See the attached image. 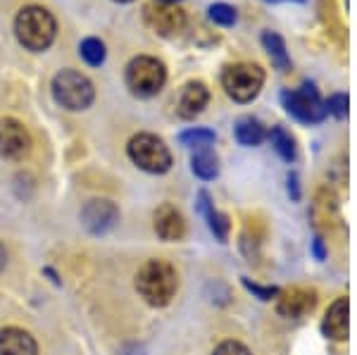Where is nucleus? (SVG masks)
<instances>
[{"label":"nucleus","instance_id":"f257e3e1","mask_svg":"<svg viewBox=\"0 0 357 355\" xmlns=\"http://www.w3.org/2000/svg\"><path fill=\"white\" fill-rule=\"evenodd\" d=\"M15 36L31 53H43L53 45L57 36V22L45 8L29 5L22 8L15 20Z\"/></svg>","mask_w":357,"mask_h":355},{"label":"nucleus","instance_id":"f03ea898","mask_svg":"<svg viewBox=\"0 0 357 355\" xmlns=\"http://www.w3.org/2000/svg\"><path fill=\"white\" fill-rule=\"evenodd\" d=\"M176 270L167 260H148L136 274V291L148 305L162 308L176 294Z\"/></svg>","mask_w":357,"mask_h":355},{"label":"nucleus","instance_id":"7ed1b4c3","mask_svg":"<svg viewBox=\"0 0 357 355\" xmlns=\"http://www.w3.org/2000/svg\"><path fill=\"white\" fill-rule=\"evenodd\" d=\"M53 98L60 107H65L69 112H82L86 107H91V103L96 98V89L91 84L89 77H84L82 72L74 70H62L53 77Z\"/></svg>","mask_w":357,"mask_h":355},{"label":"nucleus","instance_id":"20e7f679","mask_svg":"<svg viewBox=\"0 0 357 355\" xmlns=\"http://www.w3.org/2000/svg\"><path fill=\"white\" fill-rule=\"evenodd\" d=\"M167 82V70L158 57L138 55L126 67V86L138 98H151L160 93Z\"/></svg>","mask_w":357,"mask_h":355},{"label":"nucleus","instance_id":"39448f33","mask_svg":"<svg viewBox=\"0 0 357 355\" xmlns=\"http://www.w3.org/2000/svg\"><path fill=\"white\" fill-rule=\"evenodd\" d=\"M126 153H129L131 163L136 165L138 169L151 172V174H165L167 169L172 167V153L169 148L165 146L162 139L153 134H138L129 141L126 146Z\"/></svg>","mask_w":357,"mask_h":355},{"label":"nucleus","instance_id":"423d86ee","mask_svg":"<svg viewBox=\"0 0 357 355\" xmlns=\"http://www.w3.org/2000/svg\"><path fill=\"white\" fill-rule=\"evenodd\" d=\"M222 86L229 93V98L236 103H250L264 86V72L262 67L250 65V62H238L229 65L222 72Z\"/></svg>","mask_w":357,"mask_h":355},{"label":"nucleus","instance_id":"0eeeda50","mask_svg":"<svg viewBox=\"0 0 357 355\" xmlns=\"http://www.w3.org/2000/svg\"><path fill=\"white\" fill-rule=\"evenodd\" d=\"M281 100H284V107L289 110V114L305 124L321 122L326 117V103L319 98L312 84H303L296 91H286Z\"/></svg>","mask_w":357,"mask_h":355},{"label":"nucleus","instance_id":"6e6552de","mask_svg":"<svg viewBox=\"0 0 357 355\" xmlns=\"http://www.w3.org/2000/svg\"><path fill=\"white\" fill-rule=\"evenodd\" d=\"M31 151V136L24 124L13 117L0 119V158L5 160H24Z\"/></svg>","mask_w":357,"mask_h":355},{"label":"nucleus","instance_id":"1a4fd4ad","mask_svg":"<svg viewBox=\"0 0 357 355\" xmlns=\"http://www.w3.org/2000/svg\"><path fill=\"white\" fill-rule=\"evenodd\" d=\"M146 24L155 33H160V36H174V33H178L186 27V13L181 8H176V5H167V3L148 5Z\"/></svg>","mask_w":357,"mask_h":355},{"label":"nucleus","instance_id":"9d476101","mask_svg":"<svg viewBox=\"0 0 357 355\" xmlns=\"http://www.w3.org/2000/svg\"><path fill=\"white\" fill-rule=\"evenodd\" d=\"M117 217H119L117 205L105 198H93L84 205L82 225L86 227V232H91V234H105L114 227Z\"/></svg>","mask_w":357,"mask_h":355},{"label":"nucleus","instance_id":"9b49d317","mask_svg":"<svg viewBox=\"0 0 357 355\" xmlns=\"http://www.w3.org/2000/svg\"><path fill=\"white\" fill-rule=\"evenodd\" d=\"M207 103H210V91H207V86L203 82H191L183 86L181 93H178L176 112H178V117H183V119H193L205 110Z\"/></svg>","mask_w":357,"mask_h":355},{"label":"nucleus","instance_id":"f8f14e48","mask_svg":"<svg viewBox=\"0 0 357 355\" xmlns=\"http://www.w3.org/2000/svg\"><path fill=\"white\" fill-rule=\"evenodd\" d=\"M155 232H158V236L162 241H178V239H183V234H186L183 215L169 203L160 205L158 213H155Z\"/></svg>","mask_w":357,"mask_h":355},{"label":"nucleus","instance_id":"ddd939ff","mask_svg":"<svg viewBox=\"0 0 357 355\" xmlns=\"http://www.w3.org/2000/svg\"><path fill=\"white\" fill-rule=\"evenodd\" d=\"M317 305V294L314 291H307V289H291V291H284L279 299V305H276V310H279L284 317H303V315L312 312Z\"/></svg>","mask_w":357,"mask_h":355},{"label":"nucleus","instance_id":"4468645a","mask_svg":"<svg viewBox=\"0 0 357 355\" xmlns=\"http://www.w3.org/2000/svg\"><path fill=\"white\" fill-rule=\"evenodd\" d=\"M0 355H38V346L29 331L8 327L0 331Z\"/></svg>","mask_w":357,"mask_h":355},{"label":"nucleus","instance_id":"2eb2a0df","mask_svg":"<svg viewBox=\"0 0 357 355\" xmlns=\"http://www.w3.org/2000/svg\"><path fill=\"white\" fill-rule=\"evenodd\" d=\"M321 329H324V334L333 341L348 339V299H338L333 303L329 308V312H326Z\"/></svg>","mask_w":357,"mask_h":355},{"label":"nucleus","instance_id":"dca6fc26","mask_svg":"<svg viewBox=\"0 0 357 355\" xmlns=\"http://www.w3.org/2000/svg\"><path fill=\"white\" fill-rule=\"evenodd\" d=\"M191 167L200 179H215L217 172H220V160H217L212 146L203 148H193V158H191Z\"/></svg>","mask_w":357,"mask_h":355},{"label":"nucleus","instance_id":"f3484780","mask_svg":"<svg viewBox=\"0 0 357 355\" xmlns=\"http://www.w3.org/2000/svg\"><path fill=\"white\" fill-rule=\"evenodd\" d=\"M236 141L241 143V146H260V143L264 141V136H267V131H264V127L257 119L252 117H243L236 122Z\"/></svg>","mask_w":357,"mask_h":355},{"label":"nucleus","instance_id":"a211bd4d","mask_svg":"<svg viewBox=\"0 0 357 355\" xmlns=\"http://www.w3.org/2000/svg\"><path fill=\"white\" fill-rule=\"evenodd\" d=\"M200 210L205 213L207 217V225H210L212 229V234H215L220 241H227V236H229V217L227 215H222V213H217L215 208H212V203H210V196L203 191L200 193Z\"/></svg>","mask_w":357,"mask_h":355},{"label":"nucleus","instance_id":"6ab92c4d","mask_svg":"<svg viewBox=\"0 0 357 355\" xmlns=\"http://www.w3.org/2000/svg\"><path fill=\"white\" fill-rule=\"evenodd\" d=\"M262 43H264V48H267V53H269V57H272L274 65L279 67L281 72L289 70V67H291V57H289V53H286L284 38H281L279 33L267 31V33L262 36Z\"/></svg>","mask_w":357,"mask_h":355},{"label":"nucleus","instance_id":"aec40b11","mask_svg":"<svg viewBox=\"0 0 357 355\" xmlns=\"http://www.w3.org/2000/svg\"><path fill=\"white\" fill-rule=\"evenodd\" d=\"M269 141H272L274 151L279 153V156L284 158L286 163H293V160L298 158L296 139H293V136H291L286 129H281V127H272V131H269Z\"/></svg>","mask_w":357,"mask_h":355},{"label":"nucleus","instance_id":"412c9836","mask_svg":"<svg viewBox=\"0 0 357 355\" xmlns=\"http://www.w3.org/2000/svg\"><path fill=\"white\" fill-rule=\"evenodd\" d=\"M79 55L86 60V65L100 67L105 62V43L100 38H84L82 45H79Z\"/></svg>","mask_w":357,"mask_h":355},{"label":"nucleus","instance_id":"4be33fe9","mask_svg":"<svg viewBox=\"0 0 357 355\" xmlns=\"http://www.w3.org/2000/svg\"><path fill=\"white\" fill-rule=\"evenodd\" d=\"M215 139H217L215 131H210V129H188V131H183V134L178 136V141H181L183 146H188V148L212 146Z\"/></svg>","mask_w":357,"mask_h":355},{"label":"nucleus","instance_id":"5701e85b","mask_svg":"<svg viewBox=\"0 0 357 355\" xmlns=\"http://www.w3.org/2000/svg\"><path fill=\"white\" fill-rule=\"evenodd\" d=\"M210 20L215 22V24H222V27H231L234 22H236V10L231 8V5H227V3H215V5H210Z\"/></svg>","mask_w":357,"mask_h":355},{"label":"nucleus","instance_id":"b1692460","mask_svg":"<svg viewBox=\"0 0 357 355\" xmlns=\"http://www.w3.org/2000/svg\"><path fill=\"white\" fill-rule=\"evenodd\" d=\"M326 112L336 114V117H345V114H348V96L345 93L331 96L329 103H326Z\"/></svg>","mask_w":357,"mask_h":355},{"label":"nucleus","instance_id":"393cba45","mask_svg":"<svg viewBox=\"0 0 357 355\" xmlns=\"http://www.w3.org/2000/svg\"><path fill=\"white\" fill-rule=\"evenodd\" d=\"M215 355H250V351H248L243 343H238V341H224L217 346Z\"/></svg>","mask_w":357,"mask_h":355},{"label":"nucleus","instance_id":"a878e982","mask_svg":"<svg viewBox=\"0 0 357 355\" xmlns=\"http://www.w3.org/2000/svg\"><path fill=\"white\" fill-rule=\"evenodd\" d=\"M243 284H245L248 291H252L255 296H260L262 301H269L272 296H276V289H262V286H257V284H250L248 279H243Z\"/></svg>","mask_w":357,"mask_h":355},{"label":"nucleus","instance_id":"bb28decb","mask_svg":"<svg viewBox=\"0 0 357 355\" xmlns=\"http://www.w3.org/2000/svg\"><path fill=\"white\" fill-rule=\"evenodd\" d=\"M289 193L293 196V200L301 198V191H298V176H296V174H291V176H289Z\"/></svg>","mask_w":357,"mask_h":355},{"label":"nucleus","instance_id":"cd10ccee","mask_svg":"<svg viewBox=\"0 0 357 355\" xmlns=\"http://www.w3.org/2000/svg\"><path fill=\"white\" fill-rule=\"evenodd\" d=\"M314 253H317L319 260H324V246H321V239H317V241H314Z\"/></svg>","mask_w":357,"mask_h":355},{"label":"nucleus","instance_id":"c85d7f7f","mask_svg":"<svg viewBox=\"0 0 357 355\" xmlns=\"http://www.w3.org/2000/svg\"><path fill=\"white\" fill-rule=\"evenodd\" d=\"M5 262H8V255H5V248H3V246H0V272H3Z\"/></svg>","mask_w":357,"mask_h":355},{"label":"nucleus","instance_id":"c756f323","mask_svg":"<svg viewBox=\"0 0 357 355\" xmlns=\"http://www.w3.org/2000/svg\"><path fill=\"white\" fill-rule=\"evenodd\" d=\"M158 3H167V5H174V3H178V0H158Z\"/></svg>","mask_w":357,"mask_h":355},{"label":"nucleus","instance_id":"7c9ffc66","mask_svg":"<svg viewBox=\"0 0 357 355\" xmlns=\"http://www.w3.org/2000/svg\"><path fill=\"white\" fill-rule=\"evenodd\" d=\"M114 3H134V0H114Z\"/></svg>","mask_w":357,"mask_h":355},{"label":"nucleus","instance_id":"2f4dec72","mask_svg":"<svg viewBox=\"0 0 357 355\" xmlns=\"http://www.w3.org/2000/svg\"><path fill=\"white\" fill-rule=\"evenodd\" d=\"M267 3H281V0H267ZM298 3H303V0H298Z\"/></svg>","mask_w":357,"mask_h":355}]
</instances>
